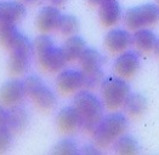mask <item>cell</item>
I'll list each match as a JSON object with an SVG mask.
<instances>
[{
  "instance_id": "1",
  "label": "cell",
  "mask_w": 159,
  "mask_h": 155,
  "mask_svg": "<svg viewBox=\"0 0 159 155\" xmlns=\"http://www.w3.org/2000/svg\"><path fill=\"white\" fill-rule=\"evenodd\" d=\"M33 47L40 65L49 73H57L68 63L63 47L57 46L46 33L40 34L35 38Z\"/></svg>"
},
{
  "instance_id": "2",
  "label": "cell",
  "mask_w": 159,
  "mask_h": 155,
  "mask_svg": "<svg viewBox=\"0 0 159 155\" xmlns=\"http://www.w3.org/2000/svg\"><path fill=\"white\" fill-rule=\"evenodd\" d=\"M73 105L78 109L83 119V130L88 132H91L100 119L103 116L106 107L102 98L88 89H81L75 92Z\"/></svg>"
},
{
  "instance_id": "3",
  "label": "cell",
  "mask_w": 159,
  "mask_h": 155,
  "mask_svg": "<svg viewBox=\"0 0 159 155\" xmlns=\"http://www.w3.org/2000/svg\"><path fill=\"white\" fill-rule=\"evenodd\" d=\"M128 125L129 120L124 113L112 112L108 114H103L91 131L93 141L100 147H108L113 144L120 135L125 133Z\"/></svg>"
},
{
  "instance_id": "4",
  "label": "cell",
  "mask_w": 159,
  "mask_h": 155,
  "mask_svg": "<svg viewBox=\"0 0 159 155\" xmlns=\"http://www.w3.org/2000/svg\"><path fill=\"white\" fill-rule=\"evenodd\" d=\"M101 98L108 109H118L123 107V103L128 95L131 92L130 85L125 78L119 75H111L103 79L101 86Z\"/></svg>"
},
{
  "instance_id": "5",
  "label": "cell",
  "mask_w": 159,
  "mask_h": 155,
  "mask_svg": "<svg viewBox=\"0 0 159 155\" xmlns=\"http://www.w3.org/2000/svg\"><path fill=\"white\" fill-rule=\"evenodd\" d=\"M123 21L131 30L153 26L159 21V5L146 2L133 6L124 12Z\"/></svg>"
},
{
  "instance_id": "6",
  "label": "cell",
  "mask_w": 159,
  "mask_h": 155,
  "mask_svg": "<svg viewBox=\"0 0 159 155\" xmlns=\"http://www.w3.org/2000/svg\"><path fill=\"white\" fill-rule=\"evenodd\" d=\"M27 87V96L44 110H51L57 105V97L52 89L40 77L32 74L25 79Z\"/></svg>"
},
{
  "instance_id": "7",
  "label": "cell",
  "mask_w": 159,
  "mask_h": 155,
  "mask_svg": "<svg viewBox=\"0 0 159 155\" xmlns=\"http://www.w3.org/2000/svg\"><path fill=\"white\" fill-rule=\"evenodd\" d=\"M34 52L33 42L27 38L20 45L10 50L9 56V70L13 75H22L28 72L30 62H32V55Z\"/></svg>"
},
{
  "instance_id": "8",
  "label": "cell",
  "mask_w": 159,
  "mask_h": 155,
  "mask_svg": "<svg viewBox=\"0 0 159 155\" xmlns=\"http://www.w3.org/2000/svg\"><path fill=\"white\" fill-rule=\"evenodd\" d=\"M56 86L63 93H73L85 87V74L81 69L63 68L56 77Z\"/></svg>"
},
{
  "instance_id": "9",
  "label": "cell",
  "mask_w": 159,
  "mask_h": 155,
  "mask_svg": "<svg viewBox=\"0 0 159 155\" xmlns=\"http://www.w3.org/2000/svg\"><path fill=\"white\" fill-rule=\"evenodd\" d=\"M140 67H141V57L139 52L129 49L118 53L113 63V68L117 75L125 79L133 78L139 72Z\"/></svg>"
},
{
  "instance_id": "10",
  "label": "cell",
  "mask_w": 159,
  "mask_h": 155,
  "mask_svg": "<svg viewBox=\"0 0 159 155\" xmlns=\"http://www.w3.org/2000/svg\"><path fill=\"white\" fill-rule=\"evenodd\" d=\"M27 96V87L25 80L10 79L0 87V102L6 107L21 104Z\"/></svg>"
},
{
  "instance_id": "11",
  "label": "cell",
  "mask_w": 159,
  "mask_h": 155,
  "mask_svg": "<svg viewBox=\"0 0 159 155\" xmlns=\"http://www.w3.org/2000/svg\"><path fill=\"white\" fill-rule=\"evenodd\" d=\"M133 45V34L124 28H112L105 37V46L111 52L120 53Z\"/></svg>"
},
{
  "instance_id": "12",
  "label": "cell",
  "mask_w": 159,
  "mask_h": 155,
  "mask_svg": "<svg viewBox=\"0 0 159 155\" xmlns=\"http://www.w3.org/2000/svg\"><path fill=\"white\" fill-rule=\"evenodd\" d=\"M56 122L58 129L66 133H72L77 130L83 129V119L74 105L63 107L57 114Z\"/></svg>"
},
{
  "instance_id": "13",
  "label": "cell",
  "mask_w": 159,
  "mask_h": 155,
  "mask_svg": "<svg viewBox=\"0 0 159 155\" xmlns=\"http://www.w3.org/2000/svg\"><path fill=\"white\" fill-rule=\"evenodd\" d=\"M61 16L62 13L57 6H53V5L44 6L37 15V18H35L37 27L43 33H50L57 29Z\"/></svg>"
},
{
  "instance_id": "14",
  "label": "cell",
  "mask_w": 159,
  "mask_h": 155,
  "mask_svg": "<svg viewBox=\"0 0 159 155\" xmlns=\"http://www.w3.org/2000/svg\"><path fill=\"white\" fill-rule=\"evenodd\" d=\"M98 17L103 26H116L123 17V11L118 0H102L98 5Z\"/></svg>"
},
{
  "instance_id": "15",
  "label": "cell",
  "mask_w": 159,
  "mask_h": 155,
  "mask_svg": "<svg viewBox=\"0 0 159 155\" xmlns=\"http://www.w3.org/2000/svg\"><path fill=\"white\" fill-rule=\"evenodd\" d=\"M26 16V6L21 1L0 2V24L17 23Z\"/></svg>"
},
{
  "instance_id": "16",
  "label": "cell",
  "mask_w": 159,
  "mask_h": 155,
  "mask_svg": "<svg viewBox=\"0 0 159 155\" xmlns=\"http://www.w3.org/2000/svg\"><path fill=\"white\" fill-rule=\"evenodd\" d=\"M80 69L84 73H93L102 70L105 63V56L93 47H86L78 58Z\"/></svg>"
},
{
  "instance_id": "17",
  "label": "cell",
  "mask_w": 159,
  "mask_h": 155,
  "mask_svg": "<svg viewBox=\"0 0 159 155\" xmlns=\"http://www.w3.org/2000/svg\"><path fill=\"white\" fill-rule=\"evenodd\" d=\"M27 37L18 30L16 23H4L0 24V41L10 51L11 49L25 41Z\"/></svg>"
},
{
  "instance_id": "18",
  "label": "cell",
  "mask_w": 159,
  "mask_h": 155,
  "mask_svg": "<svg viewBox=\"0 0 159 155\" xmlns=\"http://www.w3.org/2000/svg\"><path fill=\"white\" fill-rule=\"evenodd\" d=\"M157 39H158V37L156 35V33L152 29H149L148 27L140 28V29L134 30L133 45L135 46V49H137L139 51H153Z\"/></svg>"
},
{
  "instance_id": "19",
  "label": "cell",
  "mask_w": 159,
  "mask_h": 155,
  "mask_svg": "<svg viewBox=\"0 0 159 155\" xmlns=\"http://www.w3.org/2000/svg\"><path fill=\"white\" fill-rule=\"evenodd\" d=\"M29 122V114L25 107L21 104H16L9 107V119L7 127L12 132H21L27 127Z\"/></svg>"
},
{
  "instance_id": "20",
  "label": "cell",
  "mask_w": 159,
  "mask_h": 155,
  "mask_svg": "<svg viewBox=\"0 0 159 155\" xmlns=\"http://www.w3.org/2000/svg\"><path fill=\"white\" fill-rule=\"evenodd\" d=\"M123 109L130 116L142 115L147 109L146 97L137 92H130L123 103Z\"/></svg>"
},
{
  "instance_id": "21",
  "label": "cell",
  "mask_w": 159,
  "mask_h": 155,
  "mask_svg": "<svg viewBox=\"0 0 159 155\" xmlns=\"http://www.w3.org/2000/svg\"><path fill=\"white\" fill-rule=\"evenodd\" d=\"M63 50L66 53L68 62L70 61H78V58L80 57V55L84 52V50L88 47L85 40L79 37V35H69L66 39L65 44H63Z\"/></svg>"
},
{
  "instance_id": "22",
  "label": "cell",
  "mask_w": 159,
  "mask_h": 155,
  "mask_svg": "<svg viewBox=\"0 0 159 155\" xmlns=\"http://www.w3.org/2000/svg\"><path fill=\"white\" fill-rule=\"evenodd\" d=\"M116 153L121 155H134L139 153V143L133 136L123 133L113 142Z\"/></svg>"
},
{
  "instance_id": "23",
  "label": "cell",
  "mask_w": 159,
  "mask_h": 155,
  "mask_svg": "<svg viewBox=\"0 0 159 155\" xmlns=\"http://www.w3.org/2000/svg\"><path fill=\"white\" fill-rule=\"evenodd\" d=\"M79 29V21L73 15H62L57 26V30L63 35H73Z\"/></svg>"
},
{
  "instance_id": "24",
  "label": "cell",
  "mask_w": 159,
  "mask_h": 155,
  "mask_svg": "<svg viewBox=\"0 0 159 155\" xmlns=\"http://www.w3.org/2000/svg\"><path fill=\"white\" fill-rule=\"evenodd\" d=\"M79 147L78 143L75 142L73 138H63L57 143L53 148V153L55 154H63V155H73L78 154Z\"/></svg>"
},
{
  "instance_id": "25",
  "label": "cell",
  "mask_w": 159,
  "mask_h": 155,
  "mask_svg": "<svg viewBox=\"0 0 159 155\" xmlns=\"http://www.w3.org/2000/svg\"><path fill=\"white\" fill-rule=\"evenodd\" d=\"M12 131L7 126L0 127V153L6 152L12 143Z\"/></svg>"
},
{
  "instance_id": "26",
  "label": "cell",
  "mask_w": 159,
  "mask_h": 155,
  "mask_svg": "<svg viewBox=\"0 0 159 155\" xmlns=\"http://www.w3.org/2000/svg\"><path fill=\"white\" fill-rule=\"evenodd\" d=\"M7 119H9V108L0 102V127L7 126Z\"/></svg>"
},
{
  "instance_id": "27",
  "label": "cell",
  "mask_w": 159,
  "mask_h": 155,
  "mask_svg": "<svg viewBox=\"0 0 159 155\" xmlns=\"http://www.w3.org/2000/svg\"><path fill=\"white\" fill-rule=\"evenodd\" d=\"M50 5H53V6H61L66 2L67 0H48Z\"/></svg>"
},
{
  "instance_id": "28",
  "label": "cell",
  "mask_w": 159,
  "mask_h": 155,
  "mask_svg": "<svg viewBox=\"0 0 159 155\" xmlns=\"http://www.w3.org/2000/svg\"><path fill=\"white\" fill-rule=\"evenodd\" d=\"M153 51H154V53H156V56H158L159 57V38L157 39V41H156V45H154Z\"/></svg>"
},
{
  "instance_id": "29",
  "label": "cell",
  "mask_w": 159,
  "mask_h": 155,
  "mask_svg": "<svg viewBox=\"0 0 159 155\" xmlns=\"http://www.w3.org/2000/svg\"><path fill=\"white\" fill-rule=\"evenodd\" d=\"M88 2L90 5H93V6H98L102 2V0H88Z\"/></svg>"
},
{
  "instance_id": "30",
  "label": "cell",
  "mask_w": 159,
  "mask_h": 155,
  "mask_svg": "<svg viewBox=\"0 0 159 155\" xmlns=\"http://www.w3.org/2000/svg\"><path fill=\"white\" fill-rule=\"evenodd\" d=\"M22 1H25V2H29V4H32V2H35V1H38V0H22Z\"/></svg>"
},
{
  "instance_id": "31",
  "label": "cell",
  "mask_w": 159,
  "mask_h": 155,
  "mask_svg": "<svg viewBox=\"0 0 159 155\" xmlns=\"http://www.w3.org/2000/svg\"><path fill=\"white\" fill-rule=\"evenodd\" d=\"M158 1H159V0H158Z\"/></svg>"
}]
</instances>
